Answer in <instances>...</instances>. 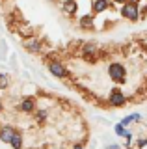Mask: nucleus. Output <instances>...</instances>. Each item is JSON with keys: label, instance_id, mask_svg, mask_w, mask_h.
I'll list each match as a JSON object with an SVG mask.
<instances>
[{"label": "nucleus", "instance_id": "17", "mask_svg": "<svg viewBox=\"0 0 147 149\" xmlns=\"http://www.w3.org/2000/svg\"><path fill=\"white\" fill-rule=\"evenodd\" d=\"M144 147H147V138H140L136 142V149H144Z\"/></svg>", "mask_w": 147, "mask_h": 149}, {"label": "nucleus", "instance_id": "11", "mask_svg": "<svg viewBox=\"0 0 147 149\" xmlns=\"http://www.w3.org/2000/svg\"><path fill=\"white\" fill-rule=\"evenodd\" d=\"M78 24H80V28L82 30H93V15H84V17H80V21H78Z\"/></svg>", "mask_w": 147, "mask_h": 149}, {"label": "nucleus", "instance_id": "5", "mask_svg": "<svg viewBox=\"0 0 147 149\" xmlns=\"http://www.w3.org/2000/svg\"><path fill=\"white\" fill-rule=\"evenodd\" d=\"M22 47H24L26 52L30 54H37L41 49H43V43H41V39H37V37H26L24 41H22Z\"/></svg>", "mask_w": 147, "mask_h": 149}, {"label": "nucleus", "instance_id": "1", "mask_svg": "<svg viewBox=\"0 0 147 149\" xmlns=\"http://www.w3.org/2000/svg\"><path fill=\"white\" fill-rule=\"evenodd\" d=\"M108 74L114 82H119V84H123L127 80V69H125V65L119 63V62H112L108 65Z\"/></svg>", "mask_w": 147, "mask_h": 149}, {"label": "nucleus", "instance_id": "13", "mask_svg": "<svg viewBox=\"0 0 147 149\" xmlns=\"http://www.w3.org/2000/svg\"><path fill=\"white\" fill-rule=\"evenodd\" d=\"M10 146H11L13 149H22V147H24V136H22V132H17V134H15V138L11 140Z\"/></svg>", "mask_w": 147, "mask_h": 149}, {"label": "nucleus", "instance_id": "3", "mask_svg": "<svg viewBox=\"0 0 147 149\" xmlns=\"http://www.w3.org/2000/svg\"><path fill=\"white\" fill-rule=\"evenodd\" d=\"M121 15L127 19V21H138L140 19V8H138L136 2H127L121 6Z\"/></svg>", "mask_w": 147, "mask_h": 149}, {"label": "nucleus", "instance_id": "22", "mask_svg": "<svg viewBox=\"0 0 147 149\" xmlns=\"http://www.w3.org/2000/svg\"><path fill=\"white\" fill-rule=\"evenodd\" d=\"M0 129H2V125H0Z\"/></svg>", "mask_w": 147, "mask_h": 149}, {"label": "nucleus", "instance_id": "21", "mask_svg": "<svg viewBox=\"0 0 147 149\" xmlns=\"http://www.w3.org/2000/svg\"><path fill=\"white\" fill-rule=\"evenodd\" d=\"M144 13H145V15H147V8H145V11H144Z\"/></svg>", "mask_w": 147, "mask_h": 149}, {"label": "nucleus", "instance_id": "20", "mask_svg": "<svg viewBox=\"0 0 147 149\" xmlns=\"http://www.w3.org/2000/svg\"><path fill=\"white\" fill-rule=\"evenodd\" d=\"M112 2H116V4H127V2H130V0H112Z\"/></svg>", "mask_w": 147, "mask_h": 149}, {"label": "nucleus", "instance_id": "4", "mask_svg": "<svg viewBox=\"0 0 147 149\" xmlns=\"http://www.w3.org/2000/svg\"><path fill=\"white\" fill-rule=\"evenodd\" d=\"M108 102L112 106H125L127 104V97H125V93H123V90H119V88H112V91H110V95H108Z\"/></svg>", "mask_w": 147, "mask_h": 149}, {"label": "nucleus", "instance_id": "14", "mask_svg": "<svg viewBox=\"0 0 147 149\" xmlns=\"http://www.w3.org/2000/svg\"><path fill=\"white\" fill-rule=\"evenodd\" d=\"M47 118H49V114L45 110H35L34 112V119L37 121V123H45L47 121Z\"/></svg>", "mask_w": 147, "mask_h": 149}, {"label": "nucleus", "instance_id": "9", "mask_svg": "<svg viewBox=\"0 0 147 149\" xmlns=\"http://www.w3.org/2000/svg\"><path fill=\"white\" fill-rule=\"evenodd\" d=\"M76 9H78V4H76V0H63L62 2V11L65 13V15H75Z\"/></svg>", "mask_w": 147, "mask_h": 149}, {"label": "nucleus", "instance_id": "6", "mask_svg": "<svg viewBox=\"0 0 147 149\" xmlns=\"http://www.w3.org/2000/svg\"><path fill=\"white\" fill-rule=\"evenodd\" d=\"M35 110H37V101H35V97H24V99L21 101L19 112H22V114H34Z\"/></svg>", "mask_w": 147, "mask_h": 149}, {"label": "nucleus", "instance_id": "16", "mask_svg": "<svg viewBox=\"0 0 147 149\" xmlns=\"http://www.w3.org/2000/svg\"><path fill=\"white\" fill-rule=\"evenodd\" d=\"M10 86V77L4 73H0V90H6V88Z\"/></svg>", "mask_w": 147, "mask_h": 149}, {"label": "nucleus", "instance_id": "18", "mask_svg": "<svg viewBox=\"0 0 147 149\" xmlns=\"http://www.w3.org/2000/svg\"><path fill=\"white\" fill-rule=\"evenodd\" d=\"M71 149H86V140H80V142H76Z\"/></svg>", "mask_w": 147, "mask_h": 149}, {"label": "nucleus", "instance_id": "23", "mask_svg": "<svg viewBox=\"0 0 147 149\" xmlns=\"http://www.w3.org/2000/svg\"><path fill=\"white\" fill-rule=\"evenodd\" d=\"M93 2H95V0H93Z\"/></svg>", "mask_w": 147, "mask_h": 149}, {"label": "nucleus", "instance_id": "12", "mask_svg": "<svg viewBox=\"0 0 147 149\" xmlns=\"http://www.w3.org/2000/svg\"><path fill=\"white\" fill-rule=\"evenodd\" d=\"M140 119H141V116H140V114H128V116H125V118L119 121V123H121L123 127L127 129L130 123H136V121H140Z\"/></svg>", "mask_w": 147, "mask_h": 149}, {"label": "nucleus", "instance_id": "2", "mask_svg": "<svg viewBox=\"0 0 147 149\" xmlns=\"http://www.w3.org/2000/svg\"><path fill=\"white\" fill-rule=\"evenodd\" d=\"M47 67H49V73L52 74V77H56V78H67V77H69L67 67H65L62 62H60V60L50 58L49 62H47Z\"/></svg>", "mask_w": 147, "mask_h": 149}, {"label": "nucleus", "instance_id": "8", "mask_svg": "<svg viewBox=\"0 0 147 149\" xmlns=\"http://www.w3.org/2000/svg\"><path fill=\"white\" fill-rule=\"evenodd\" d=\"M95 56H97V45L95 43H86L82 47V58L86 62H95Z\"/></svg>", "mask_w": 147, "mask_h": 149}, {"label": "nucleus", "instance_id": "10", "mask_svg": "<svg viewBox=\"0 0 147 149\" xmlns=\"http://www.w3.org/2000/svg\"><path fill=\"white\" fill-rule=\"evenodd\" d=\"M110 8V0H95L93 4H91V11L93 13H103L106 11Z\"/></svg>", "mask_w": 147, "mask_h": 149}, {"label": "nucleus", "instance_id": "19", "mask_svg": "<svg viewBox=\"0 0 147 149\" xmlns=\"http://www.w3.org/2000/svg\"><path fill=\"white\" fill-rule=\"evenodd\" d=\"M104 149H123V147L117 146V143H108V146H104Z\"/></svg>", "mask_w": 147, "mask_h": 149}, {"label": "nucleus", "instance_id": "7", "mask_svg": "<svg viewBox=\"0 0 147 149\" xmlns=\"http://www.w3.org/2000/svg\"><path fill=\"white\" fill-rule=\"evenodd\" d=\"M19 132L13 125H2L0 129V142L2 143H11V140L15 138V134Z\"/></svg>", "mask_w": 147, "mask_h": 149}, {"label": "nucleus", "instance_id": "15", "mask_svg": "<svg viewBox=\"0 0 147 149\" xmlns=\"http://www.w3.org/2000/svg\"><path fill=\"white\" fill-rule=\"evenodd\" d=\"M114 130H116V134H117L119 138H125L127 132H128V129H125L121 123H116V125H114Z\"/></svg>", "mask_w": 147, "mask_h": 149}]
</instances>
